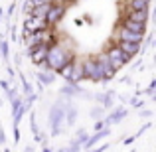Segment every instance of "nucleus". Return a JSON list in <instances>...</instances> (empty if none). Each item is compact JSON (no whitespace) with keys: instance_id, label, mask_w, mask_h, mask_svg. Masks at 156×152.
I'll return each instance as SVG.
<instances>
[{"instance_id":"a19ab883","label":"nucleus","mask_w":156,"mask_h":152,"mask_svg":"<svg viewBox=\"0 0 156 152\" xmlns=\"http://www.w3.org/2000/svg\"><path fill=\"white\" fill-rule=\"evenodd\" d=\"M134 140H136V138H134V136H129V138H125V140H122V144H126V146H130V144H133V142Z\"/></svg>"},{"instance_id":"20e7f679","label":"nucleus","mask_w":156,"mask_h":152,"mask_svg":"<svg viewBox=\"0 0 156 152\" xmlns=\"http://www.w3.org/2000/svg\"><path fill=\"white\" fill-rule=\"evenodd\" d=\"M81 69H83V81H93V83H101L103 77H101L99 65L95 61V55H87L81 59Z\"/></svg>"},{"instance_id":"9d476101","label":"nucleus","mask_w":156,"mask_h":152,"mask_svg":"<svg viewBox=\"0 0 156 152\" xmlns=\"http://www.w3.org/2000/svg\"><path fill=\"white\" fill-rule=\"evenodd\" d=\"M48 51H50V46H34V48H28L26 53H28V57H30V61L34 65H42L44 61H46V57H48Z\"/></svg>"},{"instance_id":"6e6552de","label":"nucleus","mask_w":156,"mask_h":152,"mask_svg":"<svg viewBox=\"0 0 156 152\" xmlns=\"http://www.w3.org/2000/svg\"><path fill=\"white\" fill-rule=\"evenodd\" d=\"M142 40H144L142 34H134V32H129L121 26H117V30H115V42H129V44H140L142 46Z\"/></svg>"},{"instance_id":"a211bd4d","label":"nucleus","mask_w":156,"mask_h":152,"mask_svg":"<svg viewBox=\"0 0 156 152\" xmlns=\"http://www.w3.org/2000/svg\"><path fill=\"white\" fill-rule=\"evenodd\" d=\"M95 99L99 101V105L103 107V109H111L115 103V91H107V93H97Z\"/></svg>"},{"instance_id":"412c9836","label":"nucleus","mask_w":156,"mask_h":152,"mask_svg":"<svg viewBox=\"0 0 156 152\" xmlns=\"http://www.w3.org/2000/svg\"><path fill=\"white\" fill-rule=\"evenodd\" d=\"M36 77H38V81H40V85H51L53 81H55V73L53 71H48V69H40L38 73H36Z\"/></svg>"},{"instance_id":"3c124183","label":"nucleus","mask_w":156,"mask_h":152,"mask_svg":"<svg viewBox=\"0 0 156 152\" xmlns=\"http://www.w3.org/2000/svg\"><path fill=\"white\" fill-rule=\"evenodd\" d=\"M0 107H2V99H0Z\"/></svg>"},{"instance_id":"b1692460","label":"nucleus","mask_w":156,"mask_h":152,"mask_svg":"<svg viewBox=\"0 0 156 152\" xmlns=\"http://www.w3.org/2000/svg\"><path fill=\"white\" fill-rule=\"evenodd\" d=\"M0 57H2L4 63L10 61V44H8L6 40H2V38H0Z\"/></svg>"},{"instance_id":"58836bf2","label":"nucleus","mask_w":156,"mask_h":152,"mask_svg":"<svg viewBox=\"0 0 156 152\" xmlns=\"http://www.w3.org/2000/svg\"><path fill=\"white\" fill-rule=\"evenodd\" d=\"M81 22H85V24H93L91 14H83V20H81Z\"/></svg>"},{"instance_id":"393cba45","label":"nucleus","mask_w":156,"mask_h":152,"mask_svg":"<svg viewBox=\"0 0 156 152\" xmlns=\"http://www.w3.org/2000/svg\"><path fill=\"white\" fill-rule=\"evenodd\" d=\"M89 117H91V118H95V121H101V118L105 117V109H103L101 105H95L91 111H89Z\"/></svg>"},{"instance_id":"ddd939ff","label":"nucleus","mask_w":156,"mask_h":152,"mask_svg":"<svg viewBox=\"0 0 156 152\" xmlns=\"http://www.w3.org/2000/svg\"><path fill=\"white\" fill-rule=\"evenodd\" d=\"M117 44V48L121 50L125 55H129L130 59H133L134 55H138V53H142V46L140 44H129V42H115Z\"/></svg>"},{"instance_id":"39448f33","label":"nucleus","mask_w":156,"mask_h":152,"mask_svg":"<svg viewBox=\"0 0 156 152\" xmlns=\"http://www.w3.org/2000/svg\"><path fill=\"white\" fill-rule=\"evenodd\" d=\"M95 61H97V65H99L101 77H103V81H101V83H109L111 79H115V75H117V69L113 67V63L109 61V57H107L105 51L97 53V55H95Z\"/></svg>"},{"instance_id":"4c0bfd02","label":"nucleus","mask_w":156,"mask_h":152,"mask_svg":"<svg viewBox=\"0 0 156 152\" xmlns=\"http://www.w3.org/2000/svg\"><path fill=\"white\" fill-rule=\"evenodd\" d=\"M130 105H133V107H138V109H140V107H142V101H138L136 97H133V99H130Z\"/></svg>"},{"instance_id":"f3484780","label":"nucleus","mask_w":156,"mask_h":152,"mask_svg":"<svg viewBox=\"0 0 156 152\" xmlns=\"http://www.w3.org/2000/svg\"><path fill=\"white\" fill-rule=\"evenodd\" d=\"M77 115H79L77 107L73 105L71 101H69V103H67V109H65V118H63V125L73 126V125H75V121H77Z\"/></svg>"},{"instance_id":"9b49d317","label":"nucleus","mask_w":156,"mask_h":152,"mask_svg":"<svg viewBox=\"0 0 156 152\" xmlns=\"http://www.w3.org/2000/svg\"><path fill=\"white\" fill-rule=\"evenodd\" d=\"M46 28H50V26H48L46 20H42V18L26 16V20H24V32H26V34H30V32H38V30H46Z\"/></svg>"},{"instance_id":"09e8293b","label":"nucleus","mask_w":156,"mask_h":152,"mask_svg":"<svg viewBox=\"0 0 156 152\" xmlns=\"http://www.w3.org/2000/svg\"><path fill=\"white\" fill-rule=\"evenodd\" d=\"M55 152H69L67 148H59V150H55Z\"/></svg>"},{"instance_id":"f257e3e1","label":"nucleus","mask_w":156,"mask_h":152,"mask_svg":"<svg viewBox=\"0 0 156 152\" xmlns=\"http://www.w3.org/2000/svg\"><path fill=\"white\" fill-rule=\"evenodd\" d=\"M71 59H75V50H73V42L67 40H57L53 46H50V51H48V57L40 67L42 69H48V71H53L57 73L65 63H69Z\"/></svg>"},{"instance_id":"c85d7f7f","label":"nucleus","mask_w":156,"mask_h":152,"mask_svg":"<svg viewBox=\"0 0 156 152\" xmlns=\"http://www.w3.org/2000/svg\"><path fill=\"white\" fill-rule=\"evenodd\" d=\"M30 126H32V133H34V136H36V134H40L38 122H36V113H30Z\"/></svg>"},{"instance_id":"e433bc0d","label":"nucleus","mask_w":156,"mask_h":152,"mask_svg":"<svg viewBox=\"0 0 156 152\" xmlns=\"http://www.w3.org/2000/svg\"><path fill=\"white\" fill-rule=\"evenodd\" d=\"M0 87H2V89H4V93H6V91H8V89H10V87H12V85H10V83H8V81H4V79H0Z\"/></svg>"},{"instance_id":"dca6fc26","label":"nucleus","mask_w":156,"mask_h":152,"mask_svg":"<svg viewBox=\"0 0 156 152\" xmlns=\"http://www.w3.org/2000/svg\"><path fill=\"white\" fill-rule=\"evenodd\" d=\"M121 28H125V30H129V32H134V34H142V36H146V24H138V22H130V20H125L122 18L121 20V24H119Z\"/></svg>"},{"instance_id":"de8ad7c7","label":"nucleus","mask_w":156,"mask_h":152,"mask_svg":"<svg viewBox=\"0 0 156 152\" xmlns=\"http://www.w3.org/2000/svg\"><path fill=\"white\" fill-rule=\"evenodd\" d=\"M2 18H4V12H2V8H0V22H2Z\"/></svg>"},{"instance_id":"a18cd8bd","label":"nucleus","mask_w":156,"mask_h":152,"mask_svg":"<svg viewBox=\"0 0 156 152\" xmlns=\"http://www.w3.org/2000/svg\"><path fill=\"white\" fill-rule=\"evenodd\" d=\"M42 2H46V4H55V0H42Z\"/></svg>"},{"instance_id":"7ed1b4c3","label":"nucleus","mask_w":156,"mask_h":152,"mask_svg":"<svg viewBox=\"0 0 156 152\" xmlns=\"http://www.w3.org/2000/svg\"><path fill=\"white\" fill-rule=\"evenodd\" d=\"M67 103H69V99L59 97V99L51 105L50 117H48V121H50V134H51V136H59V134H61V126H63V118H65V109H67Z\"/></svg>"},{"instance_id":"2f4dec72","label":"nucleus","mask_w":156,"mask_h":152,"mask_svg":"<svg viewBox=\"0 0 156 152\" xmlns=\"http://www.w3.org/2000/svg\"><path fill=\"white\" fill-rule=\"evenodd\" d=\"M154 89H156V79H152V81H150V85L146 87V93L152 95V99H154Z\"/></svg>"},{"instance_id":"1a4fd4ad","label":"nucleus","mask_w":156,"mask_h":152,"mask_svg":"<svg viewBox=\"0 0 156 152\" xmlns=\"http://www.w3.org/2000/svg\"><path fill=\"white\" fill-rule=\"evenodd\" d=\"M59 95L63 97V99H73V97H83V99H91V95H89L85 89H81L79 85H75V83H65L63 87L59 89Z\"/></svg>"},{"instance_id":"7c9ffc66","label":"nucleus","mask_w":156,"mask_h":152,"mask_svg":"<svg viewBox=\"0 0 156 152\" xmlns=\"http://www.w3.org/2000/svg\"><path fill=\"white\" fill-rule=\"evenodd\" d=\"M16 95H18V91H16V87H10V89L6 91V99H8V101H12V99H14Z\"/></svg>"},{"instance_id":"c03bdc74","label":"nucleus","mask_w":156,"mask_h":152,"mask_svg":"<svg viewBox=\"0 0 156 152\" xmlns=\"http://www.w3.org/2000/svg\"><path fill=\"white\" fill-rule=\"evenodd\" d=\"M55 2H57V4H63V6H67V4H71L73 0H55Z\"/></svg>"},{"instance_id":"49530a36","label":"nucleus","mask_w":156,"mask_h":152,"mask_svg":"<svg viewBox=\"0 0 156 152\" xmlns=\"http://www.w3.org/2000/svg\"><path fill=\"white\" fill-rule=\"evenodd\" d=\"M42 152H53V150H51V148H48V146H44V150H42Z\"/></svg>"},{"instance_id":"f03ea898","label":"nucleus","mask_w":156,"mask_h":152,"mask_svg":"<svg viewBox=\"0 0 156 152\" xmlns=\"http://www.w3.org/2000/svg\"><path fill=\"white\" fill-rule=\"evenodd\" d=\"M22 38L26 42V48H34V46H53V44L59 40V34H57L55 28H46V30H38V32H22Z\"/></svg>"},{"instance_id":"4468645a","label":"nucleus","mask_w":156,"mask_h":152,"mask_svg":"<svg viewBox=\"0 0 156 152\" xmlns=\"http://www.w3.org/2000/svg\"><path fill=\"white\" fill-rule=\"evenodd\" d=\"M152 0H126V10L129 12H150Z\"/></svg>"},{"instance_id":"473e14b6","label":"nucleus","mask_w":156,"mask_h":152,"mask_svg":"<svg viewBox=\"0 0 156 152\" xmlns=\"http://www.w3.org/2000/svg\"><path fill=\"white\" fill-rule=\"evenodd\" d=\"M103 129H107V126H105L103 118H101V121H97V122H95V126H93V130H95V133H99V130H103Z\"/></svg>"},{"instance_id":"cd10ccee","label":"nucleus","mask_w":156,"mask_h":152,"mask_svg":"<svg viewBox=\"0 0 156 152\" xmlns=\"http://www.w3.org/2000/svg\"><path fill=\"white\" fill-rule=\"evenodd\" d=\"M65 148H67L69 152H79L81 150V142H77L75 138H71V140H69V144L65 146Z\"/></svg>"},{"instance_id":"0eeeda50","label":"nucleus","mask_w":156,"mask_h":152,"mask_svg":"<svg viewBox=\"0 0 156 152\" xmlns=\"http://www.w3.org/2000/svg\"><path fill=\"white\" fill-rule=\"evenodd\" d=\"M65 12H67V6H63V4H51L50 6V12H48V16H46V24L50 28H55L57 24L63 20V16H65Z\"/></svg>"},{"instance_id":"2eb2a0df","label":"nucleus","mask_w":156,"mask_h":152,"mask_svg":"<svg viewBox=\"0 0 156 152\" xmlns=\"http://www.w3.org/2000/svg\"><path fill=\"white\" fill-rule=\"evenodd\" d=\"M111 134V130L109 129H103V130H99V133H95V134H91V136L87 138V142H85L81 148H85V150H91V148H95L97 146V142L99 140H103V138H107Z\"/></svg>"},{"instance_id":"72a5a7b5","label":"nucleus","mask_w":156,"mask_h":152,"mask_svg":"<svg viewBox=\"0 0 156 152\" xmlns=\"http://www.w3.org/2000/svg\"><path fill=\"white\" fill-rule=\"evenodd\" d=\"M107 148H109V142L103 144V146H95V148H91V150H87V152H105Z\"/></svg>"},{"instance_id":"c9c22d12","label":"nucleus","mask_w":156,"mask_h":152,"mask_svg":"<svg viewBox=\"0 0 156 152\" xmlns=\"http://www.w3.org/2000/svg\"><path fill=\"white\" fill-rule=\"evenodd\" d=\"M12 130H14V144H16V142H20V129L18 126H12Z\"/></svg>"},{"instance_id":"423d86ee","label":"nucleus","mask_w":156,"mask_h":152,"mask_svg":"<svg viewBox=\"0 0 156 152\" xmlns=\"http://www.w3.org/2000/svg\"><path fill=\"white\" fill-rule=\"evenodd\" d=\"M103 51L107 53L109 61L113 63V67L117 69V71H119L121 67H125L126 63H130V57H129V55H125V53H122L121 50H119V48H117V44H115V42L111 44V46L107 48V50H103Z\"/></svg>"},{"instance_id":"f8f14e48","label":"nucleus","mask_w":156,"mask_h":152,"mask_svg":"<svg viewBox=\"0 0 156 152\" xmlns=\"http://www.w3.org/2000/svg\"><path fill=\"white\" fill-rule=\"evenodd\" d=\"M126 115H129V111H126L125 107H117V109H113L109 115H107V117H103V122H105L107 129H109L111 125H117V122H121L122 118L126 117Z\"/></svg>"},{"instance_id":"ea45409f","label":"nucleus","mask_w":156,"mask_h":152,"mask_svg":"<svg viewBox=\"0 0 156 152\" xmlns=\"http://www.w3.org/2000/svg\"><path fill=\"white\" fill-rule=\"evenodd\" d=\"M6 142V133H4V129L0 126V144H4Z\"/></svg>"},{"instance_id":"f704fd0d","label":"nucleus","mask_w":156,"mask_h":152,"mask_svg":"<svg viewBox=\"0 0 156 152\" xmlns=\"http://www.w3.org/2000/svg\"><path fill=\"white\" fill-rule=\"evenodd\" d=\"M138 115H140L142 118H150L152 117V111H148V109H144V111H138Z\"/></svg>"},{"instance_id":"4be33fe9","label":"nucleus","mask_w":156,"mask_h":152,"mask_svg":"<svg viewBox=\"0 0 156 152\" xmlns=\"http://www.w3.org/2000/svg\"><path fill=\"white\" fill-rule=\"evenodd\" d=\"M50 6H51V4H38V6H32L30 8V16H36V18L46 20L48 12H50Z\"/></svg>"},{"instance_id":"603ef678","label":"nucleus","mask_w":156,"mask_h":152,"mask_svg":"<svg viewBox=\"0 0 156 152\" xmlns=\"http://www.w3.org/2000/svg\"><path fill=\"white\" fill-rule=\"evenodd\" d=\"M22 152H26V150H22Z\"/></svg>"},{"instance_id":"8fccbe9b","label":"nucleus","mask_w":156,"mask_h":152,"mask_svg":"<svg viewBox=\"0 0 156 152\" xmlns=\"http://www.w3.org/2000/svg\"><path fill=\"white\" fill-rule=\"evenodd\" d=\"M4 152H10V150H8V148H4Z\"/></svg>"},{"instance_id":"a878e982","label":"nucleus","mask_w":156,"mask_h":152,"mask_svg":"<svg viewBox=\"0 0 156 152\" xmlns=\"http://www.w3.org/2000/svg\"><path fill=\"white\" fill-rule=\"evenodd\" d=\"M20 81H22V89H24V95H32V93H34V87H32V85L30 83H28V79H26V77H24L22 75V73H20Z\"/></svg>"},{"instance_id":"bb28decb","label":"nucleus","mask_w":156,"mask_h":152,"mask_svg":"<svg viewBox=\"0 0 156 152\" xmlns=\"http://www.w3.org/2000/svg\"><path fill=\"white\" fill-rule=\"evenodd\" d=\"M87 138H89V134H87V130H85V129H79V130L75 133V140L81 142V146L87 142Z\"/></svg>"},{"instance_id":"5701e85b","label":"nucleus","mask_w":156,"mask_h":152,"mask_svg":"<svg viewBox=\"0 0 156 152\" xmlns=\"http://www.w3.org/2000/svg\"><path fill=\"white\" fill-rule=\"evenodd\" d=\"M71 71H73V59L69 61V63H65L55 75H59L61 79H65V83H69V81H71Z\"/></svg>"},{"instance_id":"37998d69","label":"nucleus","mask_w":156,"mask_h":152,"mask_svg":"<svg viewBox=\"0 0 156 152\" xmlns=\"http://www.w3.org/2000/svg\"><path fill=\"white\" fill-rule=\"evenodd\" d=\"M6 69H8V75L12 77V81H14V67H10V65H6Z\"/></svg>"},{"instance_id":"c756f323","label":"nucleus","mask_w":156,"mask_h":152,"mask_svg":"<svg viewBox=\"0 0 156 152\" xmlns=\"http://www.w3.org/2000/svg\"><path fill=\"white\" fill-rule=\"evenodd\" d=\"M14 8H16V0H12L10 6H8V10H6V16H4L6 24H10V18H12V14H14Z\"/></svg>"},{"instance_id":"aec40b11","label":"nucleus","mask_w":156,"mask_h":152,"mask_svg":"<svg viewBox=\"0 0 156 152\" xmlns=\"http://www.w3.org/2000/svg\"><path fill=\"white\" fill-rule=\"evenodd\" d=\"M81 81H83V69H81V59H73V71H71V81L69 83H75L79 85Z\"/></svg>"},{"instance_id":"79ce46f5","label":"nucleus","mask_w":156,"mask_h":152,"mask_svg":"<svg viewBox=\"0 0 156 152\" xmlns=\"http://www.w3.org/2000/svg\"><path fill=\"white\" fill-rule=\"evenodd\" d=\"M30 8H32V4L26 0V2H24V14H30Z\"/></svg>"},{"instance_id":"6ab92c4d","label":"nucleus","mask_w":156,"mask_h":152,"mask_svg":"<svg viewBox=\"0 0 156 152\" xmlns=\"http://www.w3.org/2000/svg\"><path fill=\"white\" fill-rule=\"evenodd\" d=\"M150 18V12H129L126 10L125 20H130V22H138V24H146Z\"/></svg>"}]
</instances>
